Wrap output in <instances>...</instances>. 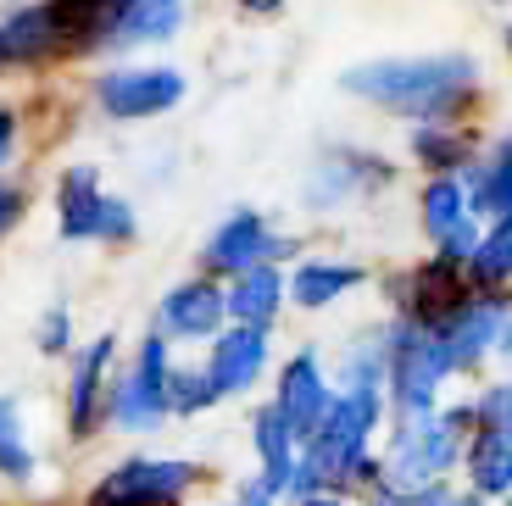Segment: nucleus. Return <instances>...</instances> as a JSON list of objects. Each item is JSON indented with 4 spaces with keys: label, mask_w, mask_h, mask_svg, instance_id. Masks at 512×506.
Instances as JSON below:
<instances>
[{
    "label": "nucleus",
    "mask_w": 512,
    "mask_h": 506,
    "mask_svg": "<svg viewBox=\"0 0 512 506\" xmlns=\"http://www.w3.org/2000/svg\"><path fill=\"white\" fill-rule=\"evenodd\" d=\"M340 84L357 101L407 117L412 128H440L479 101V62L474 56H390V62H362L340 73Z\"/></svg>",
    "instance_id": "obj_1"
},
{
    "label": "nucleus",
    "mask_w": 512,
    "mask_h": 506,
    "mask_svg": "<svg viewBox=\"0 0 512 506\" xmlns=\"http://www.w3.org/2000/svg\"><path fill=\"white\" fill-rule=\"evenodd\" d=\"M451 373H457V367H451V356H446V345H440L435 329L407 323V317H396V323L384 329V395L396 406V423L435 412L440 384H446Z\"/></svg>",
    "instance_id": "obj_2"
},
{
    "label": "nucleus",
    "mask_w": 512,
    "mask_h": 506,
    "mask_svg": "<svg viewBox=\"0 0 512 506\" xmlns=\"http://www.w3.org/2000/svg\"><path fill=\"white\" fill-rule=\"evenodd\" d=\"M468 440V406H446V412H423V418H401L390 434V456H384L379 479L396 490H423L451 473Z\"/></svg>",
    "instance_id": "obj_3"
},
{
    "label": "nucleus",
    "mask_w": 512,
    "mask_h": 506,
    "mask_svg": "<svg viewBox=\"0 0 512 506\" xmlns=\"http://www.w3.org/2000/svg\"><path fill=\"white\" fill-rule=\"evenodd\" d=\"M167 345H173V340H162V334H145L134 367H128V373H117V379L106 384L101 418L112 423V429H123V434H151V429H162V418H173V412H167V367H173Z\"/></svg>",
    "instance_id": "obj_4"
},
{
    "label": "nucleus",
    "mask_w": 512,
    "mask_h": 506,
    "mask_svg": "<svg viewBox=\"0 0 512 506\" xmlns=\"http://www.w3.org/2000/svg\"><path fill=\"white\" fill-rule=\"evenodd\" d=\"M56 234L62 240H134V206L101 190L95 167H67L56 184Z\"/></svg>",
    "instance_id": "obj_5"
},
{
    "label": "nucleus",
    "mask_w": 512,
    "mask_h": 506,
    "mask_svg": "<svg viewBox=\"0 0 512 506\" xmlns=\"http://www.w3.org/2000/svg\"><path fill=\"white\" fill-rule=\"evenodd\" d=\"M195 462L179 456H128L95 484L90 506H179L195 490Z\"/></svg>",
    "instance_id": "obj_6"
},
{
    "label": "nucleus",
    "mask_w": 512,
    "mask_h": 506,
    "mask_svg": "<svg viewBox=\"0 0 512 506\" xmlns=\"http://www.w3.org/2000/svg\"><path fill=\"white\" fill-rule=\"evenodd\" d=\"M440 345H446L451 367H479L485 356L507 351V295L468 290L446 317L435 323Z\"/></svg>",
    "instance_id": "obj_7"
},
{
    "label": "nucleus",
    "mask_w": 512,
    "mask_h": 506,
    "mask_svg": "<svg viewBox=\"0 0 512 506\" xmlns=\"http://www.w3.org/2000/svg\"><path fill=\"white\" fill-rule=\"evenodd\" d=\"M184 101V73L179 67H112L95 78V106L117 123H145L162 117L167 106Z\"/></svg>",
    "instance_id": "obj_8"
},
{
    "label": "nucleus",
    "mask_w": 512,
    "mask_h": 506,
    "mask_svg": "<svg viewBox=\"0 0 512 506\" xmlns=\"http://www.w3.org/2000/svg\"><path fill=\"white\" fill-rule=\"evenodd\" d=\"M284 251H290V245L268 228V217L245 206V212L223 217V223L212 228V240H206V251H201V267L206 273H229V279H240V273H251V267L273 262V256H284Z\"/></svg>",
    "instance_id": "obj_9"
},
{
    "label": "nucleus",
    "mask_w": 512,
    "mask_h": 506,
    "mask_svg": "<svg viewBox=\"0 0 512 506\" xmlns=\"http://www.w3.org/2000/svg\"><path fill=\"white\" fill-rule=\"evenodd\" d=\"M329 401H334V384L323 379L318 356L301 351V356H290V362L279 367V390H273V401H268V406L279 412V423L290 429V440L301 445V440H307V434L323 423Z\"/></svg>",
    "instance_id": "obj_10"
},
{
    "label": "nucleus",
    "mask_w": 512,
    "mask_h": 506,
    "mask_svg": "<svg viewBox=\"0 0 512 506\" xmlns=\"http://www.w3.org/2000/svg\"><path fill=\"white\" fill-rule=\"evenodd\" d=\"M112 362H117V334H95L84 351H73V379H67V434L90 440L101 429V401L112 384Z\"/></svg>",
    "instance_id": "obj_11"
},
{
    "label": "nucleus",
    "mask_w": 512,
    "mask_h": 506,
    "mask_svg": "<svg viewBox=\"0 0 512 506\" xmlns=\"http://www.w3.org/2000/svg\"><path fill=\"white\" fill-rule=\"evenodd\" d=\"M206 379H212V390L223 395H245L262 373H268V329H218L212 334V356H206L201 367Z\"/></svg>",
    "instance_id": "obj_12"
},
{
    "label": "nucleus",
    "mask_w": 512,
    "mask_h": 506,
    "mask_svg": "<svg viewBox=\"0 0 512 506\" xmlns=\"http://www.w3.org/2000/svg\"><path fill=\"white\" fill-rule=\"evenodd\" d=\"M62 51V34H56L51 0H34V6H12L0 17V73H17V67H39Z\"/></svg>",
    "instance_id": "obj_13"
},
{
    "label": "nucleus",
    "mask_w": 512,
    "mask_h": 506,
    "mask_svg": "<svg viewBox=\"0 0 512 506\" xmlns=\"http://www.w3.org/2000/svg\"><path fill=\"white\" fill-rule=\"evenodd\" d=\"M423 234L440 245L435 256H446V262H468V251L479 245V223L468 217V206H462V184L457 178H435L429 190H423Z\"/></svg>",
    "instance_id": "obj_14"
},
{
    "label": "nucleus",
    "mask_w": 512,
    "mask_h": 506,
    "mask_svg": "<svg viewBox=\"0 0 512 506\" xmlns=\"http://www.w3.org/2000/svg\"><path fill=\"white\" fill-rule=\"evenodd\" d=\"M223 329V290L212 279H190L162 301L156 334L162 340H212Z\"/></svg>",
    "instance_id": "obj_15"
},
{
    "label": "nucleus",
    "mask_w": 512,
    "mask_h": 506,
    "mask_svg": "<svg viewBox=\"0 0 512 506\" xmlns=\"http://www.w3.org/2000/svg\"><path fill=\"white\" fill-rule=\"evenodd\" d=\"M468 290H474V284L462 279V262H446V256H435V262H423L418 273L407 279V295H401V317H407V323H423V329H435L440 317H446Z\"/></svg>",
    "instance_id": "obj_16"
},
{
    "label": "nucleus",
    "mask_w": 512,
    "mask_h": 506,
    "mask_svg": "<svg viewBox=\"0 0 512 506\" xmlns=\"http://www.w3.org/2000/svg\"><path fill=\"white\" fill-rule=\"evenodd\" d=\"M379 184H390V167L379 156H329V162H318L307 195L318 212H329V206H346L362 190H379Z\"/></svg>",
    "instance_id": "obj_17"
},
{
    "label": "nucleus",
    "mask_w": 512,
    "mask_h": 506,
    "mask_svg": "<svg viewBox=\"0 0 512 506\" xmlns=\"http://www.w3.org/2000/svg\"><path fill=\"white\" fill-rule=\"evenodd\" d=\"M184 23V0H117L112 34L106 45L112 51H134V45H156V39H173Z\"/></svg>",
    "instance_id": "obj_18"
},
{
    "label": "nucleus",
    "mask_w": 512,
    "mask_h": 506,
    "mask_svg": "<svg viewBox=\"0 0 512 506\" xmlns=\"http://www.w3.org/2000/svg\"><path fill=\"white\" fill-rule=\"evenodd\" d=\"M462 184V206H468V217H507L512 212V156H507V145H496L490 156H474L468 162V173L457 178Z\"/></svg>",
    "instance_id": "obj_19"
},
{
    "label": "nucleus",
    "mask_w": 512,
    "mask_h": 506,
    "mask_svg": "<svg viewBox=\"0 0 512 506\" xmlns=\"http://www.w3.org/2000/svg\"><path fill=\"white\" fill-rule=\"evenodd\" d=\"M279 306H284V273L273 262L240 273V279L223 290V317H234L240 329H268L273 317H279Z\"/></svg>",
    "instance_id": "obj_20"
},
{
    "label": "nucleus",
    "mask_w": 512,
    "mask_h": 506,
    "mask_svg": "<svg viewBox=\"0 0 512 506\" xmlns=\"http://www.w3.org/2000/svg\"><path fill=\"white\" fill-rule=\"evenodd\" d=\"M368 279L357 262H323V256H312V262H301L284 279V301L307 306V312H323V306H334L340 295H351L357 284Z\"/></svg>",
    "instance_id": "obj_21"
},
{
    "label": "nucleus",
    "mask_w": 512,
    "mask_h": 506,
    "mask_svg": "<svg viewBox=\"0 0 512 506\" xmlns=\"http://www.w3.org/2000/svg\"><path fill=\"white\" fill-rule=\"evenodd\" d=\"M457 462L468 468V495L501 501L512 490V440L507 434H468Z\"/></svg>",
    "instance_id": "obj_22"
},
{
    "label": "nucleus",
    "mask_w": 512,
    "mask_h": 506,
    "mask_svg": "<svg viewBox=\"0 0 512 506\" xmlns=\"http://www.w3.org/2000/svg\"><path fill=\"white\" fill-rule=\"evenodd\" d=\"M468 284H479V290H490V295H501L507 290V279H512V223L507 217H496V223L479 234V245L468 251Z\"/></svg>",
    "instance_id": "obj_23"
},
{
    "label": "nucleus",
    "mask_w": 512,
    "mask_h": 506,
    "mask_svg": "<svg viewBox=\"0 0 512 506\" xmlns=\"http://www.w3.org/2000/svg\"><path fill=\"white\" fill-rule=\"evenodd\" d=\"M34 445H28V429H23V406L12 395H0V479L12 484H28L34 479Z\"/></svg>",
    "instance_id": "obj_24"
},
{
    "label": "nucleus",
    "mask_w": 512,
    "mask_h": 506,
    "mask_svg": "<svg viewBox=\"0 0 512 506\" xmlns=\"http://www.w3.org/2000/svg\"><path fill=\"white\" fill-rule=\"evenodd\" d=\"M412 156H418L423 167L451 173V167L474 162V145H468V134H462L457 123H440V128H412Z\"/></svg>",
    "instance_id": "obj_25"
},
{
    "label": "nucleus",
    "mask_w": 512,
    "mask_h": 506,
    "mask_svg": "<svg viewBox=\"0 0 512 506\" xmlns=\"http://www.w3.org/2000/svg\"><path fill=\"white\" fill-rule=\"evenodd\" d=\"M340 390H373L384 395V334L351 340L340 356Z\"/></svg>",
    "instance_id": "obj_26"
},
{
    "label": "nucleus",
    "mask_w": 512,
    "mask_h": 506,
    "mask_svg": "<svg viewBox=\"0 0 512 506\" xmlns=\"http://www.w3.org/2000/svg\"><path fill=\"white\" fill-rule=\"evenodd\" d=\"M206 406H218V390H212V379H206L201 367H167V412L195 418Z\"/></svg>",
    "instance_id": "obj_27"
},
{
    "label": "nucleus",
    "mask_w": 512,
    "mask_h": 506,
    "mask_svg": "<svg viewBox=\"0 0 512 506\" xmlns=\"http://www.w3.org/2000/svg\"><path fill=\"white\" fill-rule=\"evenodd\" d=\"M507 406H512V390L507 384H490L485 395H474V401H468V423H474V429L468 434H507L512 423H507Z\"/></svg>",
    "instance_id": "obj_28"
},
{
    "label": "nucleus",
    "mask_w": 512,
    "mask_h": 506,
    "mask_svg": "<svg viewBox=\"0 0 512 506\" xmlns=\"http://www.w3.org/2000/svg\"><path fill=\"white\" fill-rule=\"evenodd\" d=\"M39 351L73 356V312H67V306H51V312L39 317Z\"/></svg>",
    "instance_id": "obj_29"
},
{
    "label": "nucleus",
    "mask_w": 512,
    "mask_h": 506,
    "mask_svg": "<svg viewBox=\"0 0 512 506\" xmlns=\"http://www.w3.org/2000/svg\"><path fill=\"white\" fill-rule=\"evenodd\" d=\"M407 506H479V495H457L440 479V484H423V490H407Z\"/></svg>",
    "instance_id": "obj_30"
},
{
    "label": "nucleus",
    "mask_w": 512,
    "mask_h": 506,
    "mask_svg": "<svg viewBox=\"0 0 512 506\" xmlns=\"http://www.w3.org/2000/svg\"><path fill=\"white\" fill-rule=\"evenodd\" d=\"M23 206H28V195L17 190V184H0V240L23 223Z\"/></svg>",
    "instance_id": "obj_31"
},
{
    "label": "nucleus",
    "mask_w": 512,
    "mask_h": 506,
    "mask_svg": "<svg viewBox=\"0 0 512 506\" xmlns=\"http://www.w3.org/2000/svg\"><path fill=\"white\" fill-rule=\"evenodd\" d=\"M12 156H17V112L0 106V167L12 162Z\"/></svg>",
    "instance_id": "obj_32"
},
{
    "label": "nucleus",
    "mask_w": 512,
    "mask_h": 506,
    "mask_svg": "<svg viewBox=\"0 0 512 506\" xmlns=\"http://www.w3.org/2000/svg\"><path fill=\"white\" fill-rule=\"evenodd\" d=\"M368 506H407V490H396V484H368Z\"/></svg>",
    "instance_id": "obj_33"
},
{
    "label": "nucleus",
    "mask_w": 512,
    "mask_h": 506,
    "mask_svg": "<svg viewBox=\"0 0 512 506\" xmlns=\"http://www.w3.org/2000/svg\"><path fill=\"white\" fill-rule=\"evenodd\" d=\"M234 506H273V495L262 490L256 479H245V484H240V495H234Z\"/></svg>",
    "instance_id": "obj_34"
},
{
    "label": "nucleus",
    "mask_w": 512,
    "mask_h": 506,
    "mask_svg": "<svg viewBox=\"0 0 512 506\" xmlns=\"http://www.w3.org/2000/svg\"><path fill=\"white\" fill-rule=\"evenodd\" d=\"M295 506H346L340 495H329V490H318V495H307V501H295Z\"/></svg>",
    "instance_id": "obj_35"
},
{
    "label": "nucleus",
    "mask_w": 512,
    "mask_h": 506,
    "mask_svg": "<svg viewBox=\"0 0 512 506\" xmlns=\"http://www.w3.org/2000/svg\"><path fill=\"white\" fill-rule=\"evenodd\" d=\"M245 12H279V0H240Z\"/></svg>",
    "instance_id": "obj_36"
}]
</instances>
